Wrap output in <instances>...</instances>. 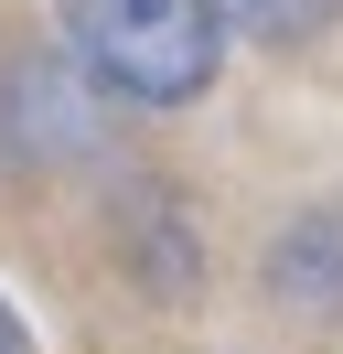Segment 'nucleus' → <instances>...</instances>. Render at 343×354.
Segmentation results:
<instances>
[{"mask_svg": "<svg viewBox=\"0 0 343 354\" xmlns=\"http://www.w3.org/2000/svg\"><path fill=\"white\" fill-rule=\"evenodd\" d=\"M214 22H236L247 44H311V32L343 22V0H204Z\"/></svg>", "mask_w": 343, "mask_h": 354, "instance_id": "3", "label": "nucleus"}, {"mask_svg": "<svg viewBox=\"0 0 343 354\" xmlns=\"http://www.w3.org/2000/svg\"><path fill=\"white\" fill-rule=\"evenodd\" d=\"M86 75L140 108H183L214 86V11L204 0H64Z\"/></svg>", "mask_w": 343, "mask_h": 354, "instance_id": "1", "label": "nucleus"}, {"mask_svg": "<svg viewBox=\"0 0 343 354\" xmlns=\"http://www.w3.org/2000/svg\"><path fill=\"white\" fill-rule=\"evenodd\" d=\"M268 301L300 311V322H322V333L343 322V204L290 215V225L268 236Z\"/></svg>", "mask_w": 343, "mask_h": 354, "instance_id": "2", "label": "nucleus"}, {"mask_svg": "<svg viewBox=\"0 0 343 354\" xmlns=\"http://www.w3.org/2000/svg\"><path fill=\"white\" fill-rule=\"evenodd\" d=\"M0 354H33V333L11 322V301H0Z\"/></svg>", "mask_w": 343, "mask_h": 354, "instance_id": "4", "label": "nucleus"}]
</instances>
